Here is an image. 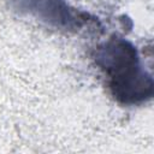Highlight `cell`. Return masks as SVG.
I'll return each instance as SVG.
<instances>
[{
	"label": "cell",
	"instance_id": "cell-1",
	"mask_svg": "<svg viewBox=\"0 0 154 154\" xmlns=\"http://www.w3.org/2000/svg\"><path fill=\"white\" fill-rule=\"evenodd\" d=\"M96 64L108 77L112 95L123 105H141L153 96L152 75L143 67L136 47L113 37L96 49Z\"/></svg>",
	"mask_w": 154,
	"mask_h": 154
},
{
	"label": "cell",
	"instance_id": "cell-2",
	"mask_svg": "<svg viewBox=\"0 0 154 154\" xmlns=\"http://www.w3.org/2000/svg\"><path fill=\"white\" fill-rule=\"evenodd\" d=\"M16 10L65 30L79 29L88 22V16L70 7L65 0H14Z\"/></svg>",
	"mask_w": 154,
	"mask_h": 154
}]
</instances>
